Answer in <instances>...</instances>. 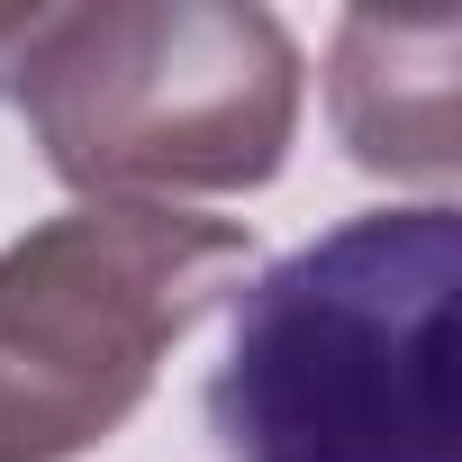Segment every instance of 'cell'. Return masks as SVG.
Instances as JSON below:
<instances>
[{"instance_id":"7a4b0ae2","label":"cell","mask_w":462,"mask_h":462,"mask_svg":"<svg viewBox=\"0 0 462 462\" xmlns=\"http://www.w3.org/2000/svg\"><path fill=\"white\" fill-rule=\"evenodd\" d=\"M0 91L82 199H236L291 163L309 64L254 0H82L0 19Z\"/></svg>"},{"instance_id":"6da1fadb","label":"cell","mask_w":462,"mask_h":462,"mask_svg":"<svg viewBox=\"0 0 462 462\" xmlns=\"http://www.w3.org/2000/svg\"><path fill=\"white\" fill-rule=\"evenodd\" d=\"M462 208H363L236 291L208 381L226 462H462Z\"/></svg>"},{"instance_id":"3957f363","label":"cell","mask_w":462,"mask_h":462,"mask_svg":"<svg viewBox=\"0 0 462 462\" xmlns=\"http://www.w3.org/2000/svg\"><path fill=\"white\" fill-rule=\"evenodd\" d=\"M254 273L236 217L82 199L0 245V462H82Z\"/></svg>"},{"instance_id":"277c9868","label":"cell","mask_w":462,"mask_h":462,"mask_svg":"<svg viewBox=\"0 0 462 462\" xmlns=\"http://www.w3.org/2000/svg\"><path fill=\"white\" fill-rule=\"evenodd\" d=\"M453 64H462V19H381L354 10L327 55V118L363 172L390 181H453L462 172V127H453Z\"/></svg>"}]
</instances>
